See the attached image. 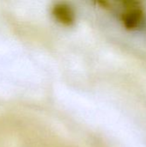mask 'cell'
I'll return each mask as SVG.
<instances>
[{
	"label": "cell",
	"instance_id": "obj_1",
	"mask_svg": "<svg viewBox=\"0 0 146 147\" xmlns=\"http://www.w3.org/2000/svg\"><path fill=\"white\" fill-rule=\"evenodd\" d=\"M143 16V12L141 9L136 8L129 10L123 17V22L126 28L133 29L140 23Z\"/></svg>",
	"mask_w": 146,
	"mask_h": 147
}]
</instances>
